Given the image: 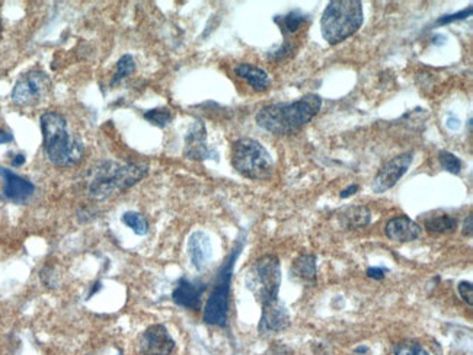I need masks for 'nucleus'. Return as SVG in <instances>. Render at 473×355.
<instances>
[{
	"mask_svg": "<svg viewBox=\"0 0 473 355\" xmlns=\"http://www.w3.org/2000/svg\"><path fill=\"white\" fill-rule=\"evenodd\" d=\"M385 233L393 242H414L421 238V226L408 216H397L386 223Z\"/></svg>",
	"mask_w": 473,
	"mask_h": 355,
	"instance_id": "2eb2a0df",
	"label": "nucleus"
},
{
	"mask_svg": "<svg viewBox=\"0 0 473 355\" xmlns=\"http://www.w3.org/2000/svg\"><path fill=\"white\" fill-rule=\"evenodd\" d=\"M235 74L239 79L245 81L249 86H251L257 92H264L271 86L269 74L251 63H239L235 66Z\"/></svg>",
	"mask_w": 473,
	"mask_h": 355,
	"instance_id": "f3484780",
	"label": "nucleus"
},
{
	"mask_svg": "<svg viewBox=\"0 0 473 355\" xmlns=\"http://www.w3.org/2000/svg\"><path fill=\"white\" fill-rule=\"evenodd\" d=\"M121 220H122L124 224L130 227V229L139 236H144L148 232V223H147L146 217L140 213L127 211V213L122 214Z\"/></svg>",
	"mask_w": 473,
	"mask_h": 355,
	"instance_id": "5701e85b",
	"label": "nucleus"
},
{
	"mask_svg": "<svg viewBox=\"0 0 473 355\" xmlns=\"http://www.w3.org/2000/svg\"><path fill=\"white\" fill-rule=\"evenodd\" d=\"M368 351V348L367 347H358V348H356V352H367Z\"/></svg>",
	"mask_w": 473,
	"mask_h": 355,
	"instance_id": "c9c22d12",
	"label": "nucleus"
},
{
	"mask_svg": "<svg viewBox=\"0 0 473 355\" xmlns=\"http://www.w3.org/2000/svg\"><path fill=\"white\" fill-rule=\"evenodd\" d=\"M473 12V8L472 6H467V9H463L457 13H450V15H444L441 18H438L436 21V25L437 27H441V25H449L452 22H457V21H463V19H467Z\"/></svg>",
	"mask_w": 473,
	"mask_h": 355,
	"instance_id": "bb28decb",
	"label": "nucleus"
},
{
	"mask_svg": "<svg viewBox=\"0 0 473 355\" xmlns=\"http://www.w3.org/2000/svg\"><path fill=\"white\" fill-rule=\"evenodd\" d=\"M245 286L265 306L279 301L281 286V265L276 255H264L252 262L245 274Z\"/></svg>",
	"mask_w": 473,
	"mask_h": 355,
	"instance_id": "423d86ee",
	"label": "nucleus"
},
{
	"mask_svg": "<svg viewBox=\"0 0 473 355\" xmlns=\"http://www.w3.org/2000/svg\"><path fill=\"white\" fill-rule=\"evenodd\" d=\"M206 291V284L198 281H189L187 278H181L177 289L172 293V300L180 308L198 310L202 306V297Z\"/></svg>",
	"mask_w": 473,
	"mask_h": 355,
	"instance_id": "ddd939ff",
	"label": "nucleus"
},
{
	"mask_svg": "<svg viewBox=\"0 0 473 355\" xmlns=\"http://www.w3.org/2000/svg\"><path fill=\"white\" fill-rule=\"evenodd\" d=\"M463 235L465 236H472L473 235V216L469 214L467 219L465 220V224H463Z\"/></svg>",
	"mask_w": 473,
	"mask_h": 355,
	"instance_id": "7c9ffc66",
	"label": "nucleus"
},
{
	"mask_svg": "<svg viewBox=\"0 0 473 355\" xmlns=\"http://www.w3.org/2000/svg\"><path fill=\"white\" fill-rule=\"evenodd\" d=\"M25 163V156L23 155H16L12 161V166L18 168V166H22Z\"/></svg>",
	"mask_w": 473,
	"mask_h": 355,
	"instance_id": "f704fd0d",
	"label": "nucleus"
},
{
	"mask_svg": "<svg viewBox=\"0 0 473 355\" xmlns=\"http://www.w3.org/2000/svg\"><path fill=\"white\" fill-rule=\"evenodd\" d=\"M393 355H430V352L415 341H402L395 345Z\"/></svg>",
	"mask_w": 473,
	"mask_h": 355,
	"instance_id": "a878e982",
	"label": "nucleus"
},
{
	"mask_svg": "<svg viewBox=\"0 0 473 355\" xmlns=\"http://www.w3.org/2000/svg\"><path fill=\"white\" fill-rule=\"evenodd\" d=\"M306 21V15L300 11V9H294L291 12H288L284 16H276L274 18V22H276L280 30L284 34V38H287V35L290 34H296L298 30H300L302 25Z\"/></svg>",
	"mask_w": 473,
	"mask_h": 355,
	"instance_id": "aec40b11",
	"label": "nucleus"
},
{
	"mask_svg": "<svg viewBox=\"0 0 473 355\" xmlns=\"http://www.w3.org/2000/svg\"><path fill=\"white\" fill-rule=\"evenodd\" d=\"M288 326H290V315L284 308V304L276 301L262 306V315L259 320V332L262 335L281 332Z\"/></svg>",
	"mask_w": 473,
	"mask_h": 355,
	"instance_id": "f8f14e48",
	"label": "nucleus"
},
{
	"mask_svg": "<svg viewBox=\"0 0 473 355\" xmlns=\"http://www.w3.org/2000/svg\"><path fill=\"white\" fill-rule=\"evenodd\" d=\"M316 257L313 253H302L298 255L290 268V277H293L294 280L306 283V284H316Z\"/></svg>",
	"mask_w": 473,
	"mask_h": 355,
	"instance_id": "a211bd4d",
	"label": "nucleus"
},
{
	"mask_svg": "<svg viewBox=\"0 0 473 355\" xmlns=\"http://www.w3.org/2000/svg\"><path fill=\"white\" fill-rule=\"evenodd\" d=\"M358 190H360V187L358 185H350V187H348V188H345V190H342L341 191V194H339V197L341 198H348V197H351V195H354L356 192H358Z\"/></svg>",
	"mask_w": 473,
	"mask_h": 355,
	"instance_id": "2f4dec72",
	"label": "nucleus"
},
{
	"mask_svg": "<svg viewBox=\"0 0 473 355\" xmlns=\"http://www.w3.org/2000/svg\"><path fill=\"white\" fill-rule=\"evenodd\" d=\"M52 79L41 70L22 74L12 89V103L18 107H34L49 93Z\"/></svg>",
	"mask_w": 473,
	"mask_h": 355,
	"instance_id": "6e6552de",
	"label": "nucleus"
},
{
	"mask_svg": "<svg viewBox=\"0 0 473 355\" xmlns=\"http://www.w3.org/2000/svg\"><path fill=\"white\" fill-rule=\"evenodd\" d=\"M438 161H440L441 168H443L445 172L453 173V175H459V173L462 172V168H463L462 161H460L456 155L450 153V151L441 150L440 153H438Z\"/></svg>",
	"mask_w": 473,
	"mask_h": 355,
	"instance_id": "393cba45",
	"label": "nucleus"
},
{
	"mask_svg": "<svg viewBox=\"0 0 473 355\" xmlns=\"http://www.w3.org/2000/svg\"><path fill=\"white\" fill-rule=\"evenodd\" d=\"M243 239H239L236 245L233 246L229 257L226 258L225 264L221 265L214 289L206 303L203 320L207 325L211 326H220L225 327L228 325V316H229V296H230V284H232V277H233V268L236 264V260L239 258L240 252L243 249Z\"/></svg>",
	"mask_w": 473,
	"mask_h": 355,
	"instance_id": "39448f33",
	"label": "nucleus"
},
{
	"mask_svg": "<svg viewBox=\"0 0 473 355\" xmlns=\"http://www.w3.org/2000/svg\"><path fill=\"white\" fill-rule=\"evenodd\" d=\"M0 173H2L5 182L4 194L9 201H13L16 204H23L34 195L35 187L30 181L23 180L19 175L5 168H0Z\"/></svg>",
	"mask_w": 473,
	"mask_h": 355,
	"instance_id": "4468645a",
	"label": "nucleus"
},
{
	"mask_svg": "<svg viewBox=\"0 0 473 355\" xmlns=\"http://www.w3.org/2000/svg\"><path fill=\"white\" fill-rule=\"evenodd\" d=\"M144 120L147 122H151L155 127H159V129H165V127L172 121L173 114L169 108H153L144 112Z\"/></svg>",
	"mask_w": 473,
	"mask_h": 355,
	"instance_id": "b1692460",
	"label": "nucleus"
},
{
	"mask_svg": "<svg viewBox=\"0 0 473 355\" xmlns=\"http://www.w3.org/2000/svg\"><path fill=\"white\" fill-rule=\"evenodd\" d=\"M40 122L44 151L49 162L60 168H70L82 162L85 156L83 143L69 130L67 120L62 114L48 111L41 115Z\"/></svg>",
	"mask_w": 473,
	"mask_h": 355,
	"instance_id": "f03ea898",
	"label": "nucleus"
},
{
	"mask_svg": "<svg viewBox=\"0 0 473 355\" xmlns=\"http://www.w3.org/2000/svg\"><path fill=\"white\" fill-rule=\"evenodd\" d=\"M13 140V136L5 130H0V144H6Z\"/></svg>",
	"mask_w": 473,
	"mask_h": 355,
	"instance_id": "473e14b6",
	"label": "nucleus"
},
{
	"mask_svg": "<svg viewBox=\"0 0 473 355\" xmlns=\"http://www.w3.org/2000/svg\"><path fill=\"white\" fill-rule=\"evenodd\" d=\"M148 165L141 162H104L90 175L88 190L93 198L105 199L124 192L147 176Z\"/></svg>",
	"mask_w": 473,
	"mask_h": 355,
	"instance_id": "7ed1b4c3",
	"label": "nucleus"
},
{
	"mask_svg": "<svg viewBox=\"0 0 473 355\" xmlns=\"http://www.w3.org/2000/svg\"><path fill=\"white\" fill-rule=\"evenodd\" d=\"M188 255L195 269H204L213 257V248L209 235L202 231L194 232L188 239Z\"/></svg>",
	"mask_w": 473,
	"mask_h": 355,
	"instance_id": "dca6fc26",
	"label": "nucleus"
},
{
	"mask_svg": "<svg viewBox=\"0 0 473 355\" xmlns=\"http://www.w3.org/2000/svg\"><path fill=\"white\" fill-rule=\"evenodd\" d=\"M139 347L144 355H170L175 349V341L163 325L156 323L141 334Z\"/></svg>",
	"mask_w": 473,
	"mask_h": 355,
	"instance_id": "9b49d317",
	"label": "nucleus"
},
{
	"mask_svg": "<svg viewBox=\"0 0 473 355\" xmlns=\"http://www.w3.org/2000/svg\"><path fill=\"white\" fill-rule=\"evenodd\" d=\"M426 229L436 235L453 233L457 231V220L449 214L433 216L426 220Z\"/></svg>",
	"mask_w": 473,
	"mask_h": 355,
	"instance_id": "412c9836",
	"label": "nucleus"
},
{
	"mask_svg": "<svg viewBox=\"0 0 473 355\" xmlns=\"http://www.w3.org/2000/svg\"><path fill=\"white\" fill-rule=\"evenodd\" d=\"M264 355H294V352L287 347V345H283V344H272Z\"/></svg>",
	"mask_w": 473,
	"mask_h": 355,
	"instance_id": "c85d7f7f",
	"label": "nucleus"
},
{
	"mask_svg": "<svg viewBox=\"0 0 473 355\" xmlns=\"http://www.w3.org/2000/svg\"><path fill=\"white\" fill-rule=\"evenodd\" d=\"M134 71H136V60L130 54H124L117 62V67H115V73L112 76L111 86H117L119 82H122L124 79L129 78V76H132Z\"/></svg>",
	"mask_w": 473,
	"mask_h": 355,
	"instance_id": "4be33fe9",
	"label": "nucleus"
},
{
	"mask_svg": "<svg viewBox=\"0 0 473 355\" xmlns=\"http://www.w3.org/2000/svg\"><path fill=\"white\" fill-rule=\"evenodd\" d=\"M364 22L360 0H332L322 13L320 33L329 45H337L354 35Z\"/></svg>",
	"mask_w": 473,
	"mask_h": 355,
	"instance_id": "20e7f679",
	"label": "nucleus"
},
{
	"mask_svg": "<svg viewBox=\"0 0 473 355\" xmlns=\"http://www.w3.org/2000/svg\"><path fill=\"white\" fill-rule=\"evenodd\" d=\"M457 290H459V294H460L462 300L466 301L469 306H472V304H473V286H472V283L470 281H462V283H459Z\"/></svg>",
	"mask_w": 473,
	"mask_h": 355,
	"instance_id": "cd10ccee",
	"label": "nucleus"
},
{
	"mask_svg": "<svg viewBox=\"0 0 473 355\" xmlns=\"http://www.w3.org/2000/svg\"><path fill=\"white\" fill-rule=\"evenodd\" d=\"M232 166L243 178L265 181L274 172V161L269 151L257 140L243 137L232 146Z\"/></svg>",
	"mask_w": 473,
	"mask_h": 355,
	"instance_id": "0eeeda50",
	"label": "nucleus"
},
{
	"mask_svg": "<svg viewBox=\"0 0 473 355\" xmlns=\"http://www.w3.org/2000/svg\"><path fill=\"white\" fill-rule=\"evenodd\" d=\"M386 272H389V269L373 267V268H368V269H367V277H368V278H373V280L380 281V280H383V278H385Z\"/></svg>",
	"mask_w": 473,
	"mask_h": 355,
	"instance_id": "c756f323",
	"label": "nucleus"
},
{
	"mask_svg": "<svg viewBox=\"0 0 473 355\" xmlns=\"http://www.w3.org/2000/svg\"><path fill=\"white\" fill-rule=\"evenodd\" d=\"M0 38H2V22H0Z\"/></svg>",
	"mask_w": 473,
	"mask_h": 355,
	"instance_id": "e433bc0d",
	"label": "nucleus"
},
{
	"mask_svg": "<svg viewBox=\"0 0 473 355\" xmlns=\"http://www.w3.org/2000/svg\"><path fill=\"white\" fill-rule=\"evenodd\" d=\"M322 108V98L308 93L293 103H277L262 107L255 121L262 130L276 136H287L310 122Z\"/></svg>",
	"mask_w": 473,
	"mask_h": 355,
	"instance_id": "f257e3e1",
	"label": "nucleus"
},
{
	"mask_svg": "<svg viewBox=\"0 0 473 355\" xmlns=\"http://www.w3.org/2000/svg\"><path fill=\"white\" fill-rule=\"evenodd\" d=\"M447 127H449L450 130H457L459 127H460V122H459L457 118H455V120L449 118V120H447Z\"/></svg>",
	"mask_w": 473,
	"mask_h": 355,
	"instance_id": "72a5a7b5",
	"label": "nucleus"
},
{
	"mask_svg": "<svg viewBox=\"0 0 473 355\" xmlns=\"http://www.w3.org/2000/svg\"><path fill=\"white\" fill-rule=\"evenodd\" d=\"M414 161V153H402L392 158L387 161L375 176V180L371 182V190L376 194H383L387 190L393 188L397 182L401 181V178L408 172L411 163Z\"/></svg>",
	"mask_w": 473,
	"mask_h": 355,
	"instance_id": "1a4fd4ad",
	"label": "nucleus"
},
{
	"mask_svg": "<svg viewBox=\"0 0 473 355\" xmlns=\"http://www.w3.org/2000/svg\"><path fill=\"white\" fill-rule=\"evenodd\" d=\"M184 155L192 161H217V153L207 144V129L202 120H195L188 129Z\"/></svg>",
	"mask_w": 473,
	"mask_h": 355,
	"instance_id": "9d476101",
	"label": "nucleus"
},
{
	"mask_svg": "<svg viewBox=\"0 0 473 355\" xmlns=\"http://www.w3.org/2000/svg\"><path fill=\"white\" fill-rule=\"evenodd\" d=\"M371 221V211L366 206H351L346 207L339 214V223L345 229L358 231L364 229Z\"/></svg>",
	"mask_w": 473,
	"mask_h": 355,
	"instance_id": "6ab92c4d",
	"label": "nucleus"
}]
</instances>
